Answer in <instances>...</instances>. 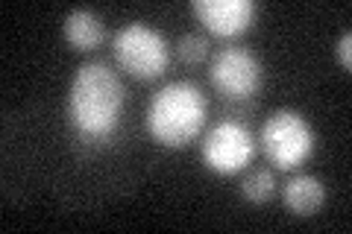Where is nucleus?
Wrapping results in <instances>:
<instances>
[{
  "mask_svg": "<svg viewBox=\"0 0 352 234\" xmlns=\"http://www.w3.org/2000/svg\"><path fill=\"white\" fill-rule=\"evenodd\" d=\"M126 91L120 76L106 62H85L68 85V124L80 141H109L120 126Z\"/></svg>",
  "mask_w": 352,
  "mask_h": 234,
  "instance_id": "f257e3e1",
  "label": "nucleus"
},
{
  "mask_svg": "<svg viewBox=\"0 0 352 234\" xmlns=\"http://www.w3.org/2000/svg\"><path fill=\"white\" fill-rule=\"evenodd\" d=\"M208 100L200 85L188 80H176L162 85L147 103L144 126L150 138L168 150H179L200 135L206 126Z\"/></svg>",
  "mask_w": 352,
  "mask_h": 234,
  "instance_id": "f03ea898",
  "label": "nucleus"
},
{
  "mask_svg": "<svg viewBox=\"0 0 352 234\" xmlns=\"http://www.w3.org/2000/svg\"><path fill=\"white\" fill-rule=\"evenodd\" d=\"M112 53L129 76L144 82L159 80L170 65L168 41L156 27L144 24V21H129V24L120 27L112 38Z\"/></svg>",
  "mask_w": 352,
  "mask_h": 234,
  "instance_id": "7ed1b4c3",
  "label": "nucleus"
},
{
  "mask_svg": "<svg viewBox=\"0 0 352 234\" xmlns=\"http://www.w3.org/2000/svg\"><path fill=\"white\" fill-rule=\"evenodd\" d=\"M261 147L270 164L279 170H294L308 161L317 150V132L308 124V117L294 108H279L264 120L261 126Z\"/></svg>",
  "mask_w": 352,
  "mask_h": 234,
  "instance_id": "20e7f679",
  "label": "nucleus"
},
{
  "mask_svg": "<svg viewBox=\"0 0 352 234\" xmlns=\"http://www.w3.org/2000/svg\"><path fill=\"white\" fill-rule=\"evenodd\" d=\"M252 155H256V135L241 120H217L200 143L203 164L217 176H232L244 170Z\"/></svg>",
  "mask_w": 352,
  "mask_h": 234,
  "instance_id": "39448f33",
  "label": "nucleus"
},
{
  "mask_svg": "<svg viewBox=\"0 0 352 234\" xmlns=\"http://www.w3.org/2000/svg\"><path fill=\"white\" fill-rule=\"evenodd\" d=\"M264 68L258 56L247 47H223L212 56L208 80L226 100H250L261 88Z\"/></svg>",
  "mask_w": 352,
  "mask_h": 234,
  "instance_id": "423d86ee",
  "label": "nucleus"
},
{
  "mask_svg": "<svg viewBox=\"0 0 352 234\" xmlns=\"http://www.w3.org/2000/svg\"><path fill=\"white\" fill-rule=\"evenodd\" d=\"M191 12L200 24L220 38H232L256 24V0H194Z\"/></svg>",
  "mask_w": 352,
  "mask_h": 234,
  "instance_id": "0eeeda50",
  "label": "nucleus"
},
{
  "mask_svg": "<svg viewBox=\"0 0 352 234\" xmlns=\"http://www.w3.org/2000/svg\"><path fill=\"white\" fill-rule=\"evenodd\" d=\"M282 202L296 217H311L326 202V185H323L320 176L296 173L282 187Z\"/></svg>",
  "mask_w": 352,
  "mask_h": 234,
  "instance_id": "6e6552de",
  "label": "nucleus"
},
{
  "mask_svg": "<svg viewBox=\"0 0 352 234\" xmlns=\"http://www.w3.org/2000/svg\"><path fill=\"white\" fill-rule=\"evenodd\" d=\"M62 36L74 50H94L106 41L103 18L91 9H71L62 21Z\"/></svg>",
  "mask_w": 352,
  "mask_h": 234,
  "instance_id": "1a4fd4ad",
  "label": "nucleus"
},
{
  "mask_svg": "<svg viewBox=\"0 0 352 234\" xmlns=\"http://www.w3.org/2000/svg\"><path fill=\"white\" fill-rule=\"evenodd\" d=\"M276 194V176L270 173V167H258V170L247 173V179L241 182V196L247 199V202H267V199Z\"/></svg>",
  "mask_w": 352,
  "mask_h": 234,
  "instance_id": "9d476101",
  "label": "nucleus"
},
{
  "mask_svg": "<svg viewBox=\"0 0 352 234\" xmlns=\"http://www.w3.org/2000/svg\"><path fill=\"white\" fill-rule=\"evenodd\" d=\"M176 56L185 65H200L208 56V38L200 36V32H185V36L176 41Z\"/></svg>",
  "mask_w": 352,
  "mask_h": 234,
  "instance_id": "9b49d317",
  "label": "nucleus"
},
{
  "mask_svg": "<svg viewBox=\"0 0 352 234\" xmlns=\"http://www.w3.org/2000/svg\"><path fill=\"white\" fill-rule=\"evenodd\" d=\"M335 59L340 68H352V30H344L335 41Z\"/></svg>",
  "mask_w": 352,
  "mask_h": 234,
  "instance_id": "f8f14e48",
  "label": "nucleus"
}]
</instances>
